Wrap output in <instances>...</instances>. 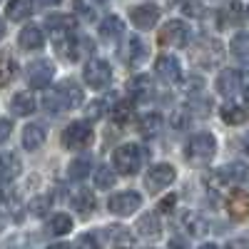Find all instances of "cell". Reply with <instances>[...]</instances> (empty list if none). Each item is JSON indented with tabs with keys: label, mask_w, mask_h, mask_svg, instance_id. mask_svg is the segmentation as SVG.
Instances as JSON below:
<instances>
[{
	"label": "cell",
	"mask_w": 249,
	"mask_h": 249,
	"mask_svg": "<svg viewBox=\"0 0 249 249\" xmlns=\"http://www.w3.org/2000/svg\"><path fill=\"white\" fill-rule=\"evenodd\" d=\"M82 102V88L72 80H62L48 92L45 97V110H53V112H62V110H72V107H80Z\"/></svg>",
	"instance_id": "6da1fadb"
},
{
	"label": "cell",
	"mask_w": 249,
	"mask_h": 249,
	"mask_svg": "<svg viewBox=\"0 0 249 249\" xmlns=\"http://www.w3.org/2000/svg\"><path fill=\"white\" fill-rule=\"evenodd\" d=\"M217 152V140L210 132H199L195 137H190V142L184 144V157L192 164H204L210 162Z\"/></svg>",
	"instance_id": "7a4b0ae2"
},
{
	"label": "cell",
	"mask_w": 249,
	"mask_h": 249,
	"mask_svg": "<svg viewBox=\"0 0 249 249\" xmlns=\"http://www.w3.org/2000/svg\"><path fill=\"white\" fill-rule=\"evenodd\" d=\"M144 152L140 144H122V147H117L115 150V157H112V162H115V170L120 172V175H137L140 172V167H142V162H144Z\"/></svg>",
	"instance_id": "3957f363"
},
{
	"label": "cell",
	"mask_w": 249,
	"mask_h": 249,
	"mask_svg": "<svg viewBox=\"0 0 249 249\" xmlns=\"http://www.w3.org/2000/svg\"><path fill=\"white\" fill-rule=\"evenodd\" d=\"M92 127L88 122H70L65 130H62V144L68 150H85L92 144Z\"/></svg>",
	"instance_id": "277c9868"
},
{
	"label": "cell",
	"mask_w": 249,
	"mask_h": 249,
	"mask_svg": "<svg viewBox=\"0 0 249 249\" xmlns=\"http://www.w3.org/2000/svg\"><path fill=\"white\" fill-rule=\"evenodd\" d=\"M82 80H85L92 90H102V88L110 85L112 68L107 65L105 60H90L88 65L82 68Z\"/></svg>",
	"instance_id": "5b68a950"
},
{
	"label": "cell",
	"mask_w": 249,
	"mask_h": 249,
	"mask_svg": "<svg viewBox=\"0 0 249 249\" xmlns=\"http://www.w3.org/2000/svg\"><path fill=\"white\" fill-rule=\"evenodd\" d=\"M177 177V170L172 167V164H155V167L147 172V177H144V187H147V192H162L167 190V187L175 182Z\"/></svg>",
	"instance_id": "8992f818"
},
{
	"label": "cell",
	"mask_w": 249,
	"mask_h": 249,
	"mask_svg": "<svg viewBox=\"0 0 249 249\" xmlns=\"http://www.w3.org/2000/svg\"><path fill=\"white\" fill-rule=\"evenodd\" d=\"M140 204H142V197L137 192H120V195H112L107 199V210L117 217H127V214L140 210Z\"/></svg>",
	"instance_id": "52a82bcc"
},
{
	"label": "cell",
	"mask_w": 249,
	"mask_h": 249,
	"mask_svg": "<svg viewBox=\"0 0 249 249\" xmlns=\"http://www.w3.org/2000/svg\"><path fill=\"white\" fill-rule=\"evenodd\" d=\"M190 40V28L182 20H170L164 23V28L160 30V43L162 45H172V48H182Z\"/></svg>",
	"instance_id": "ba28073f"
},
{
	"label": "cell",
	"mask_w": 249,
	"mask_h": 249,
	"mask_svg": "<svg viewBox=\"0 0 249 249\" xmlns=\"http://www.w3.org/2000/svg\"><path fill=\"white\" fill-rule=\"evenodd\" d=\"M28 82H30V88L35 90H43L50 85V80L55 75V68H53V62L50 60H35L28 65Z\"/></svg>",
	"instance_id": "9c48e42d"
},
{
	"label": "cell",
	"mask_w": 249,
	"mask_h": 249,
	"mask_svg": "<svg viewBox=\"0 0 249 249\" xmlns=\"http://www.w3.org/2000/svg\"><path fill=\"white\" fill-rule=\"evenodd\" d=\"M247 175H249V170L244 162H230L224 167H219L212 175V179H214V184H239L247 179Z\"/></svg>",
	"instance_id": "30bf717a"
},
{
	"label": "cell",
	"mask_w": 249,
	"mask_h": 249,
	"mask_svg": "<svg viewBox=\"0 0 249 249\" xmlns=\"http://www.w3.org/2000/svg\"><path fill=\"white\" fill-rule=\"evenodd\" d=\"M130 20H132V25L137 30H150V28H155V23L160 20V8L150 5V3L147 5H137V8H132Z\"/></svg>",
	"instance_id": "8fae6325"
},
{
	"label": "cell",
	"mask_w": 249,
	"mask_h": 249,
	"mask_svg": "<svg viewBox=\"0 0 249 249\" xmlns=\"http://www.w3.org/2000/svg\"><path fill=\"white\" fill-rule=\"evenodd\" d=\"M155 72L160 80L164 82H177L182 77V68H179V60L172 55H160L155 62Z\"/></svg>",
	"instance_id": "7c38bea8"
},
{
	"label": "cell",
	"mask_w": 249,
	"mask_h": 249,
	"mask_svg": "<svg viewBox=\"0 0 249 249\" xmlns=\"http://www.w3.org/2000/svg\"><path fill=\"white\" fill-rule=\"evenodd\" d=\"M227 212H230L232 219L242 222V219H249V195L242 192V190H234L227 199Z\"/></svg>",
	"instance_id": "4fadbf2b"
},
{
	"label": "cell",
	"mask_w": 249,
	"mask_h": 249,
	"mask_svg": "<svg viewBox=\"0 0 249 249\" xmlns=\"http://www.w3.org/2000/svg\"><path fill=\"white\" fill-rule=\"evenodd\" d=\"M120 57L124 65H137V62L144 57V45H142V40L140 37H130V40H124L122 48H120Z\"/></svg>",
	"instance_id": "5bb4252c"
},
{
	"label": "cell",
	"mask_w": 249,
	"mask_h": 249,
	"mask_svg": "<svg viewBox=\"0 0 249 249\" xmlns=\"http://www.w3.org/2000/svg\"><path fill=\"white\" fill-rule=\"evenodd\" d=\"M18 43L23 50H40L45 45V37H43V30H40L37 25H28L20 30V37H18Z\"/></svg>",
	"instance_id": "9a60e30c"
},
{
	"label": "cell",
	"mask_w": 249,
	"mask_h": 249,
	"mask_svg": "<svg viewBox=\"0 0 249 249\" xmlns=\"http://www.w3.org/2000/svg\"><path fill=\"white\" fill-rule=\"evenodd\" d=\"M239 72L237 70H222L219 75H217V92L219 95H224V97H232V95H237V90H239Z\"/></svg>",
	"instance_id": "2e32d148"
},
{
	"label": "cell",
	"mask_w": 249,
	"mask_h": 249,
	"mask_svg": "<svg viewBox=\"0 0 249 249\" xmlns=\"http://www.w3.org/2000/svg\"><path fill=\"white\" fill-rule=\"evenodd\" d=\"M137 234L144 237V239H157L162 234V224H160V217L155 212L150 214H142L137 219Z\"/></svg>",
	"instance_id": "e0dca14e"
},
{
	"label": "cell",
	"mask_w": 249,
	"mask_h": 249,
	"mask_svg": "<svg viewBox=\"0 0 249 249\" xmlns=\"http://www.w3.org/2000/svg\"><path fill=\"white\" fill-rule=\"evenodd\" d=\"M122 33H124V23H122L120 15H107L100 23V37L102 40H117V37H122Z\"/></svg>",
	"instance_id": "ac0fdd59"
},
{
	"label": "cell",
	"mask_w": 249,
	"mask_h": 249,
	"mask_svg": "<svg viewBox=\"0 0 249 249\" xmlns=\"http://www.w3.org/2000/svg\"><path fill=\"white\" fill-rule=\"evenodd\" d=\"M10 110L18 115V117H28L35 112V97L30 92H15L13 100H10Z\"/></svg>",
	"instance_id": "d6986e66"
},
{
	"label": "cell",
	"mask_w": 249,
	"mask_h": 249,
	"mask_svg": "<svg viewBox=\"0 0 249 249\" xmlns=\"http://www.w3.org/2000/svg\"><path fill=\"white\" fill-rule=\"evenodd\" d=\"M20 170H23V164H20L18 155H13V152L0 155V179L10 182V179H15L20 175Z\"/></svg>",
	"instance_id": "ffe728a7"
},
{
	"label": "cell",
	"mask_w": 249,
	"mask_h": 249,
	"mask_svg": "<svg viewBox=\"0 0 249 249\" xmlns=\"http://www.w3.org/2000/svg\"><path fill=\"white\" fill-rule=\"evenodd\" d=\"M43 142H45V130L40 127V124H28L25 132H23V147L35 152L43 147Z\"/></svg>",
	"instance_id": "44dd1931"
},
{
	"label": "cell",
	"mask_w": 249,
	"mask_h": 249,
	"mask_svg": "<svg viewBox=\"0 0 249 249\" xmlns=\"http://www.w3.org/2000/svg\"><path fill=\"white\" fill-rule=\"evenodd\" d=\"M30 15H33V8H30L28 0H10L8 3V18L13 23H23Z\"/></svg>",
	"instance_id": "7402d4cb"
},
{
	"label": "cell",
	"mask_w": 249,
	"mask_h": 249,
	"mask_svg": "<svg viewBox=\"0 0 249 249\" xmlns=\"http://www.w3.org/2000/svg\"><path fill=\"white\" fill-rule=\"evenodd\" d=\"M70 230H72V219H70V214H53L50 222H48V232L55 234V237L68 234Z\"/></svg>",
	"instance_id": "603a6c76"
},
{
	"label": "cell",
	"mask_w": 249,
	"mask_h": 249,
	"mask_svg": "<svg viewBox=\"0 0 249 249\" xmlns=\"http://www.w3.org/2000/svg\"><path fill=\"white\" fill-rule=\"evenodd\" d=\"M222 120L227 124H244L247 122V110L234 105V102H227V105L222 107Z\"/></svg>",
	"instance_id": "cb8c5ba5"
},
{
	"label": "cell",
	"mask_w": 249,
	"mask_h": 249,
	"mask_svg": "<svg viewBox=\"0 0 249 249\" xmlns=\"http://www.w3.org/2000/svg\"><path fill=\"white\" fill-rule=\"evenodd\" d=\"M72 207H75V210H80L82 214L92 212V210H95V195H92L90 190H77V192L72 195Z\"/></svg>",
	"instance_id": "d4e9b609"
},
{
	"label": "cell",
	"mask_w": 249,
	"mask_h": 249,
	"mask_svg": "<svg viewBox=\"0 0 249 249\" xmlns=\"http://www.w3.org/2000/svg\"><path fill=\"white\" fill-rule=\"evenodd\" d=\"M15 75H18V62L10 55H0V88H5Z\"/></svg>",
	"instance_id": "484cf974"
},
{
	"label": "cell",
	"mask_w": 249,
	"mask_h": 249,
	"mask_svg": "<svg viewBox=\"0 0 249 249\" xmlns=\"http://www.w3.org/2000/svg\"><path fill=\"white\" fill-rule=\"evenodd\" d=\"M92 170V160L90 157H80L75 162H70V167H68V177L70 179H85Z\"/></svg>",
	"instance_id": "4316f807"
},
{
	"label": "cell",
	"mask_w": 249,
	"mask_h": 249,
	"mask_svg": "<svg viewBox=\"0 0 249 249\" xmlns=\"http://www.w3.org/2000/svg\"><path fill=\"white\" fill-rule=\"evenodd\" d=\"M72 23H75V20H72L70 15H62V13L50 15V18L45 20L48 30H53V33H70V30H72Z\"/></svg>",
	"instance_id": "83f0119b"
},
{
	"label": "cell",
	"mask_w": 249,
	"mask_h": 249,
	"mask_svg": "<svg viewBox=\"0 0 249 249\" xmlns=\"http://www.w3.org/2000/svg\"><path fill=\"white\" fill-rule=\"evenodd\" d=\"M162 127V117L157 112H147V115H142L140 117V132L147 137V135H157Z\"/></svg>",
	"instance_id": "f1b7e54d"
},
{
	"label": "cell",
	"mask_w": 249,
	"mask_h": 249,
	"mask_svg": "<svg viewBox=\"0 0 249 249\" xmlns=\"http://www.w3.org/2000/svg\"><path fill=\"white\" fill-rule=\"evenodd\" d=\"M132 115H135V110H132L130 102H117V105H112V110H110V117L117 124H127L132 120Z\"/></svg>",
	"instance_id": "f546056e"
},
{
	"label": "cell",
	"mask_w": 249,
	"mask_h": 249,
	"mask_svg": "<svg viewBox=\"0 0 249 249\" xmlns=\"http://www.w3.org/2000/svg\"><path fill=\"white\" fill-rule=\"evenodd\" d=\"M182 227H184V232H187V234H192V237L204 234V222H202L195 212H187V214L182 217Z\"/></svg>",
	"instance_id": "4dcf8cb0"
},
{
	"label": "cell",
	"mask_w": 249,
	"mask_h": 249,
	"mask_svg": "<svg viewBox=\"0 0 249 249\" xmlns=\"http://www.w3.org/2000/svg\"><path fill=\"white\" fill-rule=\"evenodd\" d=\"M127 92H130L132 97H142V95H147V92H150V77H147V75H137L135 80H130Z\"/></svg>",
	"instance_id": "1f68e13d"
},
{
	"label": "cell",
	"mask_w": 249,
	"mask_h": 249,
	"mask_svg": "<svg viewBox=\"0 0 249 249\" xmlns=\"http://www.w3.org/2000/svg\"><path fill=\"white\" fill-rule=\"evenodd\" d=\"M112 184H115V172L110 167H100L95 172V187L97 190H110Z\"/></svg>",
	"instance_id": "d6a6232c"
},
{
	"label": "cell",
	"mask_w": 249,
	"mask_h": 249,
	"mask_svg": "<svg viewBox=\"0 0 249 249\" xmlns=\"http://www.w3.org/2000/svg\"><path fill=\"white\" fill-rule=\"evenodd\" d=\"M232 53L237 55V57H249V33H239V35H234V40H232Z\"/></svg>",
	"instance_id": "836d02e7"
},
{
	"label": "cell",
	"mask_w": 249,
	"mask_h": 249,
	"mask_svg": "<svg viewBox=\"0 0 249 249\" xmlns=\"http://www.w3.org/2000/svg\"><path fill=\"white\" fill-rule=\"evenodd\" d=\"M107 237L115 239L120 247H132V234L127 230H122V227H110L107 230Z\"/></svg>",
	"instance_id": "e575fe53"
},
{
	"label": "cell",
	"mask_w": 249,
	"mask_h": 249,
	"mask_svg": "<svg viewBox=\"0 0 249 249\" xmlns=\"http://www.w3.org/2000/svg\"><path fill=\"white\" fill-rule=\"evenodd\" d=\"M50 204H53L50 197H37V199L30 202V212L40 217V214H45V212H48V207H50Z\"/></svg>",
	"instance_id": "d590c367"
},
{
	"label": "cell",
	"mask_w": 249,
	"mask_h": 249,
	"mask_svg": "<svg viewBox=\"0 0 249 249\" xmlns=\"http://www.w3.org/2000/svg\"><path fill=\"white\" fill-rule=\"evenodd\" d=\"M182 13L184 15H192V18H199L202 15V5H199V0H182Z\"/></svg>",
	"instance_id": "8d00e7d4"
},
{
	"label": "cell",
	"mask_w": 249,
	"mask_h": 249,
	"mask_svg": "<svg viewBox=\"0 0 249 249\" xmlns=\"http://www.w3.org/2000/svg\"><path fill=\"white\" fill-rule=\"evenodd\" d=\"M75 13H77L82 20H92V18H95V8L88 5L85 0H75Z\"/></svg>",
	"instance_id": "74e56055"
},
{
	"label": "cell",
	"mask_w": 249,
	"mask_h": 249,
	"mask_svg": "<svg viewBox=\"0 0 249 249\" xmlns=\"http://www.w3.org/2000/svg\"><path fill=\"white\" fill-rule=\"evenodd\" d=\"M75 249H102V247H100V242H97L95 234H82L77 239V247Z\"/></svg>",
	"instance_id": "f35d334b"
},
{
	"label": "cell",
	"mask_w": 249,
	"mask_h": 249,
	"mask_svg": "<svg viewBox=\"0 0 249 249\" xmlns=\"http://www.w3.org/2000/svg\"><path fill=\"white\" fill-rule=\"evenodd\" d=\"M239 15H242V5L237 3V0H232V3H230V8H227V13H224V18L230 20V25H237Z\"/></svg>",
	"instance_id": "ab89813d"
},
{
	"label": "cell",
	"mask_w": 249,
	"mask_h": 249,
	"mask_svg": "<svg viewBox=\"0 0 249 249\" xmlns=\"http://www.w3.org/2000/svg\"><path fill=\"white\" fill-rule=\"evenodd\" d=\"M227 249H249V234H244V237H237V239H232L230 244H227Z\"/></svg>",
	"instance_id": "60d3db41"
},
{
	"label": "cell",
	"mask_w": 249,
	"mask_h": 249,
	"mask_svg": "<svg viewBox=\"0 0 249 249\" xmlns=\"http://www.w3.org/2000/svg\"><path fill=\"white\" fill-rule=\"evenodd\" d=\"M13 132V122L10 120H0V142H5Z\"/></svg>",
	"instance_id": "b9f144b4"
},
{
	"label": "cell",
	"mask_w": 249,
	"mask_h": 249,
	"mask_svg": "<svg viewBox=\"0 0 249 249\" xmlns=\"http://www.w3.org/2000/svg\"><path fill=\"white\" fill-rule=\"evenodd\" d=\"M175 202H177V197H175V195H170V197H164V199L160 202V212H172V207H175Z\"/></svg>",
	"instance_id": "7bdbcfd3"
},
{
	"label": "cell",
	"mask_w": 249,
	"mask_h": 249,
	"mask_svg": "<svg viewBox=\"0 0 249 249\" xmlns=\"http://www.w3.org/2000/svg\"><path fill=\"white\" fill-rule=\"evenodd\" d=\"M170 247H172V249H184V242H182V239H172Z\"/></svg>",
	"instance_id": "ee69618b"
},
{
	"label": "cell",
	"mask_w": 249,
	"mask_h": 249,
	"mask_svg": "<svg viewBox=\"0 0 249 249\" xmlns=\"http://www.w3.org/2000/svg\"><path fill=\"white\" fill-rule=\"evenodd\" d=\"M48 249H70V244H65V242H57V244H50Z\"/></svg>",
	"instance_id": "f6af8a7d"
},
{
	"label": "cell",
	"mask_w": 249,
	"mask_h": 249,
	"mask_svg": "<svg viewBox=\"0 0 249 249\" xmlns=\"http://www.w3.org/2000/svg\"><path fill=\"white\" fill-rule=\"evenodd\" d=\"M37 3H40V5H57L60 0H37Z\"/></svg>",
	"instance_id": "bcb514c9"
},
{
	"label": "cell",
	"mask_w": 249,
	"mask_h": 249,
	"mask_svg": "<svg viewBox=\"0 0 249 249\" xmlns=\"http://www.w3.org/2000/svg\"><path fill=\"white\" fill-rule=\"evenodd\" d=\"M199 249H217V244H212V242H210V244H202Z\"/></svg>",
	"instance_id": "7dc6e473"
},
{
	"label": "cell",
	"mask_w": 249,
	"mask_h": 249,
	"mask_svg": "<svg viewBox=\"0 0 249 249\" xmlns=\"http://www.w3.org/2000/svg\"><path fill=\"white\" fill-rule=\"evenodd\" d=\"M3 35H5V25L0 23V40H3Z\"/></svg>",
	"instance_id": "c3c4849f"
},
{
	"label": "cell",
	"mask_w": 249,
	"mask_h": 249,
	"mask_svg": "<svg viewBox=\"0 0 249 249\" xmlns=\"http://www.w3.org/2000/svg\"><path fill=\"white\" fill-rule=\"evenodd\" d=\"M244 150H247V155H249V135H247V142H244Z\"/></svg>",
	"instance_id": "681fc988"
},
{
	"label": "cell",
	"mask_w": 249,
	"mask_h": 249,
	"mask_svg": "<svg viewBox=\"0 0 249 249\" xmlns=\"http://www.w3.org/2000/svg\"><path fill=\"white\" fill-rule=\"evenodd\" d=\"M244 100L249 102V85H247V90H244Z\"/></svg>",
	"instance_id": "f907efd6"
},
{
	"label": "cell",
	"mask_w": 249,
	"mask_h": 249,
	"mask_svg": "<svg viewBox=\"0 0 249 249\" xmlns=\"http://www.w3.org/2000/svg\"><path fill=\"white\" fill-rule=\"evenodd\" d=\"M97 3H107V0H97Z\"/></svg>",
	"instance_id": "816d5d0a"
},
{
	"label": "cell",
	"mask_w": 249,
	"mask_h": 249,
	"mask_svg": "<svg viewBox=\"0 0 249 249\" xmlns=\"http://www.w3.org/2000/svg\"><path fill=\"white\" fill-rule=\"evenodd\" d=\"M247 18H249V8H247Z\"/></svg>",
	"instance_id": "f5cc1de1"
},
{
	"label": "cell",
	"mask_w": 249,
	"mask_h": 249,
	"mask_svg": "<svg viewBox=\"0 0 249 249\" xmlns=\"http://www.w3.org/2000/svg\"><path fill=\"white\" fill-rule=\"evenodd\" d=\"M0 3H3V0H0Z\"/></svg>",
	"instance_id": "db71d44e"
}]
</instances>
